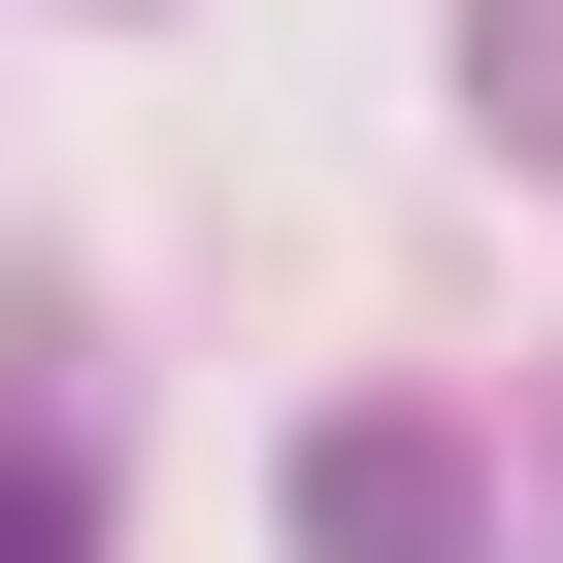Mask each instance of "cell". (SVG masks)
Masks as SVG:
<instances>
[{"instance_id":"1","label":"cell","mask_w":563,"mask_h":563,"mask_svg":"<svg viewBox=\"0 0 563 563\" xmlns=\"http://www.w3.org/2000/svg\"><path fill=\"white\" fill-rule=\"evenodd\" d=\"M299 563H497L464 431H431V398H332V431H299Z\"/></svg>"},{"instance_id":"2","label":"cell","mask_w":563,"mask_h":563,"mask_svg":"<svg viewBox=\"0 0 563 563\" xmlns=\"http://www.w3.org/2000/svg\"><path fill=\"white\" fill-rule=\"evenodd\" d=\"M0 563H100V497H67V464H0Z\"/></svg>"}]
</instances>
